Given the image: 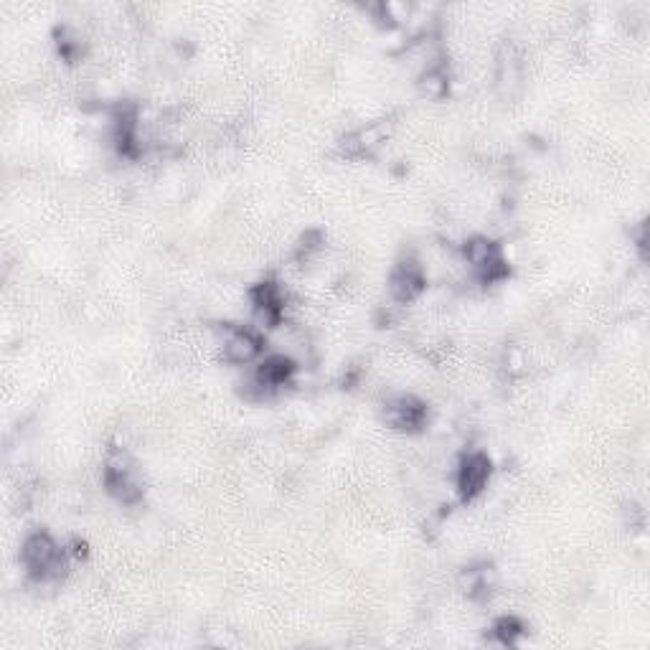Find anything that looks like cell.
<instances>
[{
    "mask_svg": "<svg viewBox=\"0 0 650 650\" xmlns=\"http://www.w3.org/2000/svg\"><path fill=\"white\" fill-rule=\"evenodd\" d=\"M493 633H496V638L501 640L503 645H516V640L524 635V623L511 615L501 617L496 623V628H493Z\"/></svg>",
    "mask_w": 650,
    "mask_h": 650,
    "instance_id": "30bf717a",
    "label": "cell"
},
{
    "mask_svg": "<svg viewBox=\"0 0 650 650\" xmlns=\"http://www.w3.org/2000/svg\"><path fill=\"white\" fill-rule=\"evenodd\" d=\"M105 485L107 491L122 503H135L143 496V483H140L138 465L127 455L122 447H115L107 455L105 463Z\"/></svg>",
    "mask_w": 650,
    "mask_h": 650,
    "instance_id": "7a4b0ae2",
    "label": "cell"
},
{
    "mask_svg": "<svg viewBox=\"0 0 650 650\" xmlns=\"http://www.w3.org/2000/svg\"><path fill=\"white\" fill-rule=\"evenodd\" d=\"M21 562L36 582H51L64 572V549L46 531H36L23 541Z\"/></svg>",
    "mask_w": 650,
    "mask_h": 650,
    "instance_id": "6da1fadb",
    "label": "cell"
},
{
    "mask_svg": "<svg viewBox=\"0 0 650 650\" xmlns=\"http://www.w3.org/2000/svg\"><path fill=\"white\" fill-rule=\"evenodd\" d=\"M292 374H295L292 359H287V356H270V359H265L257 366L252 384L257 386L259 394H270L275 389H280V386H285L292 379Z\"/></svg>",
    "mask_w": 650,
    "mask_h": 650,
    "instance_id": "9c48e42d",
    "label": "cell"
},
{
    "mask_svg": "<svg viewBox=\"0 0 650 650\" xmlns=\"http://www.w3.org/2000/svg\"><path fill=\"white\" fill-rule=\"evenodd\" d=\"M285 295L275 280H265L252 287V310L257 328H275L282 318Z\"/></svg>",
    "mask_w": 650,
    "mask_h": 650,
    "instance_id": "5b68a950",
    "label": "cell"
},
{
    "mask_svg": "<svg viewBox=\"0 0 650 650\" xmlns=\"http://www.w3.org/2000/svg\"><path fill=\"white\" fill-rule=\"evenodd\" d=\"M425 290V272L417 259H402L389 275V292L397 303H412L419 292Z\"/></svg>",
    "mask_w": 650,
    "mask_h": 650,
    "instance_id": "8992f818",
    "label": "cell"
},
{
    "mask_svg": "<svg viewBox=\"0 0 650 650\" xmlns=\"http://www.w3.org/2000/svg\"><path fill=\"white\" fill-rule=\"evenodd\" d=\"M386 422L397 430H419L425 425L427 419V407L425 402H419L412 394H402V397H394L386 402Z\"/></svg>",
    "mask_w": 650,
    "mask_h": 650,
    "instance_id": "52a82bcc",
    "label": "cell"
},
{
    "mask_svg": "<svg viewBox=\"0 0 650 650\" xmlns=\"http://www.w3.org/2000/svg\"><path fill=\"white\" fill-rule=\"evenodd\" d=\"M221 351L224 359L232 364H252L262 353V336L247 325H226Z\"/></svg>",
    "mask_w": 650,
    "mask_h": 650,
    "instance_id": "3957f363",
    "label": "cell"
},
{
    "mask_svg": "<svg viewBox=\"0 0 650 650\" xmlns=\"http://www.w3.org/2000/svg\"><path fill=\"white\" fill-rule=\"evenodd\" d=\"M465 257L473 265V270L478 272V277L483 282H496L501 277H506L508 267L501 257V249L498 244L488 242L483 237H475L465 244Z\"/></svg>",
    "mask_w": 650,
    "mask_h": 650,
    "instance_id": "277c9868",
    "label": "cell"
},
{
    "mask_svg": "<svg viewBox=\"0 0 650 650\" xmlns=\"http://www.w3.org/2000/svg\"><path fill=\"white\" fill-rule=\"evenodd\" d=\"M491 478V460L485 458L483 452H473L468 458H463L458 468V493L463 501L478 496Z\"/></svg>",
    "mask_w": 650,
    "mask_h": 650,
    "instance_id": "ba28073f",
    "label": "cell"
}]
</instances>
